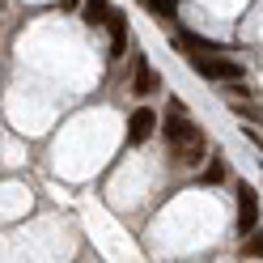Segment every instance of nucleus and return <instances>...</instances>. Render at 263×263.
Masks as SVG:
<instances>
[{
  "label": "nucleus",
  "instance_id": "9b49d317",
  "mask_svg": "<svg viewBox=\"0 0 263 263\" xmlns=\"http://www.w3.org/2000/svg\"><path fill=\"white\" fill-rule=\"evenodd\" d=\"M200 183H225V161H221V157H212L208 166H204V174H200Z\"/></svg>",
  "mask_w": 263,
  "mask_h": 263
},
{
  "label": "nucleus",
  "instance_id": "9d476101",
  "mask_svg": "<svg viewBox=\"0 0 263 263\" xmlns=\"http://www.w3.org/2000/svg\"><path fill=\"white\" fill-rule=\"evenodd\" d=\"M238 255H242V259H263V234H259V229L246 234V242L238 246Z\"/></svg>",
  "mask_w": 263,
  "mask_h": 263
},
{
  "label": "nucleus",
  "instance_id": "423d86ee",
  "mask_svg": "<svg viewBox=\"0 0 263 263\" xmlns=\"http://www.w3.org/2000/svg\"><path fill=\"white\" fill-rule=\"evenodd\" d=\"M157 89H161V77L149 68V60H144V55H136V72H132V93L149 98V93H157Z\"/></svg>",
  "mask_w": 263,
  "mask_h": 263
},
{
  "label": "nucleus",
  "instance_id": "f03ea898",
  "mask_svg": "<svg viewBox=\"0 0 263 263\" xmlns=\"http://www.w3.org/2000/svg\"><path fill=\"white\" fill-rule=\"evenodd\" d=\"M187 64L200 77L208 81H242V64L229 60V51H217V55H187Z\"/></svg>",
  "mask_w": 263,
  "mask_h": 263
},
{
  "label": "nucleus",
  "instance_id": "6e6552de",
  "mask_svg": "<svg viewBox=\"0 0 263 263\" xmlns=\"http://www.w3.org/2000/svg\"><path fill=\"white\" fill-rule=\"evenodd\" d=\"M106 13H110V0H85L81 5V22L85 26H106Z\"/></svg>",
  "mask_w": 263,
  "mask_h": 263
},
{
  "label": "nucleus",
  "instance_id": "39448f33",
  "mask_svg": "<svg viewBox=\"0 0 263 263\" xmlns=\"http://www.w3.org/2000/svg\"><path fill=\"white\" fill-rule=\"evenodd\" d=\"M106 30H110V60H119L127 51V13L110 9L106 13Z\"/></svg>",
  "mask_w": 263,
  "mask_h": 263
},
{
  "label": "nucleus",
  "instance_id": "f8f14e48",
  "mask_svg": "<svg viewBox=\"0 0 263 263\" xmlns=\"http://www.w3.org/2000/svg\"><path fill=\"white\" fill-rule=\"evenodd\" d=\"M64 5H68V9H72V5H77V0H64Z\"/></svg>",
  "mask_w": 263,
  "mask_h": 263
},
{
  "label": "nucleus",
  "instance_id": "1a4fd4ad",
  "mask_svg": "<svg viewBox=\"0 0 263 263\" xmlns=\"http://www.w3.org/2000/svg\"><path fill=\"white\" fill-rule=\"evenodd\" d=\"M140 9H149L157 22H174V13H178L174 0H140Z\"/></svg>",
  "mask_w": 263,
  "mask_h": 263
},
{
  "label": "nucleus",
  "instance_id": "7ed1b4c3",
  "mask_svg": "<svg viewBox=\"0 0 263 263\" xmlns=\"http://www.w3.org/2000/svg\"><path fill=\"white\" fill-rule=\"evenodd\" d=\"M238 187V234H251L259 229V195L251 183H234Z\"/></svg>",
  "mask_w": 263,
  "mask_h": 263
},
{
  "label": "nucleus",
  "instance_id": "20e7f679",
  "mask_svg": "<svg viewBox=\"0 0 263 263\" xmlns=\"http://www.w3.org/2000/svg\"><path fill=\"white\" fill-rule=\"evenodd\" d=\"M153 132H157V115L149 106H140V110L127 115V144H144Z\"/></svg>",
  "mask_w": 263,
  "mask_h": 263
},
{
  "label": "nucleus",
  "instance_id": "f257e3e1",
  "mask_svg": "<svg viewBox=\"0 0 263 263\" xmlns=\"http://www.w3.org/2000/svg\"><path fill=\"white\" fill-rule=\"evenodd\" d=\"M166 140H170L174 161H183V166H195V161L204 157V132L183 115V106H178V102H174L170 119H166Z\"/></svg>",
  "mask_w": 263,
  "mask_h": 263
},
{
  "label": "nucleus",
  "instance_id": "0eeeda50",
  "mask_svg": "<svg viewBox=\"0 0 263 263\" xmlns=\"http://www.w3.org/2000/svg\"><path fill=\"white\" fill-rule=\"evenodd\" d=\"M174 47H178L183 55H217V51H229V47L212 43V39H200V34H178Z\"/></svg>",
  "mask_w": 263,
  "mask_h": 263
}]
</instances>
